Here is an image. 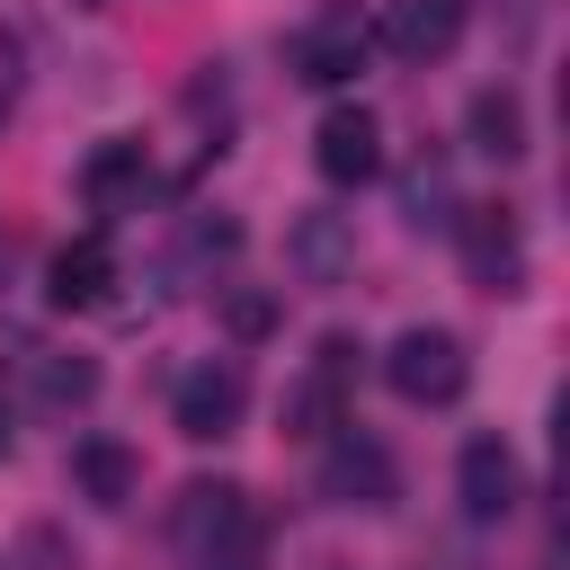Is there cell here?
<instances>
[{
	"label": "cell",
	"mask_w": 570,
	"mask_h": 570,
	"mask_svg": "<svg viewBox=\"0 0 570 570\" xmlns=\"http://www.w3.org/2000/svg\"><path fill=\"white\" fill-rule=\"evenodd\" d=\"M169 534H178L187 570H258L267 561V517L240 481H187Z\"/></svg>",
	"instance_id": "obj_1"
},
{
	"label": "cell",
	"mask_w": 570,
	"mask_h": 570,
	"mask_svg": "<svg viewBox=\"0 0 570 570\" xmlns=\"http://www.w3.org/2000/svg\"><path fill=\"white\" fill-rule=\"evenodd\" d=\"M365 53H374V27H365V9H356V0H330V9H312V18L294 27V45H285V71H294L303 89H347V80L365 71Z\"/></svg>",
	"instance_id": "obj_2"
},
{
	"label": "cell",
	"mask_w": 570,
	"mask_h": 570,
	"mask_svg": "<svg viewBox=\"0 0 570 570\" xmlns=\"http://www.w3.org/2000/svg\"><path fill=\"white\" fill-rule=\"evenodd\" d=\"M383 383L401 392V401H419V410H445V401H463V383H472V356H463V338L454 330H401L392 347H383Z\"/></svg>",
	"instance_id": "obj_3"
},
{
	"label": "cell",
	"mask_w": 570,
	"mask_h": 570,
	"mask_svg": "<svg viewBox=\"0 0 570 570\" xmlns=\"http://www.w3.org/2000/svg\"><path fill=\"white\" fill-rule=\"evenodd\" d=\"M356 338H321L312 356H303V374L285 383V436H330V428H347V392H356Z\"/></svg>",
	"instance_id": "obj_4"
},
{
	"label": "cell",
	"mask_w": 570,
	"mask_h": 570,
	"mask_svg": "<svg viewBox=\"0 0 570 570\" xmlns=\"http://www.w3.org/2000/svg\"><path fill=\"white\" fill-rule=\"evenodd\" d=\"M240 410H249V374H240L232 356L187 365V374H178V392H169V419H178V436H196V445L232 436V428H240Z\"/></svg>",
	"instance_id": "obj_5"
},
{
	"label": "cell",
	"mask_w": 570,
	"mask_h": 570,
	"mask_svg": "<svg viewBox=\"0 0 570 570\" xmlns=\"http://www.w3.org/2000/svg\"><path fill=\"white\" fill-rule=\"evenodd\" d=\"M401 490V463L365 436V428H330L321 436V499H338V508H383Z\"/></svg>",
	"instance_id": "obj_6"
},
{
	"label": "cell",
	"mask_w": 570,
	"mask_h": 570,
	"mask_svg": "<svg viewBox=\"0 0 570 570\" xmlns=\"http://www.w3.org/2000/svg\"><path fill=\"white\" fill-rule=\"evenodd\" d=\"M454 240H463V267L481 294H517L525 285V240H517V214L508 205H463L454 214Z\"/></svg>",
	"instance_id": "obj_7"
},
{
	"label": "cell",
	"mask_w": 570,
	"mask_h": 570,
	"mask_svg": "<svg viewBox=\"0 0 570 570\" xmlns=\"http://www.w3.org/2000/svg\"><path fill=\"white\" fill-rule=\"evenodd\" d=\"M312 169H321L330 187H365V178L383 169V125H374V107H330L321 134H312Z\"/></svg>",
	"instance_id": "obj_8"
},
{
	"label": "cell",
	"mask_w": 570,
	"mask_h": 570,
	"mask_svg": "<svg viewBox=\"0 0 570 570\" xmlns=\"http://www.w3.org/2000/svg\"><path fill=\"white\" fill-rule=\"evenodd\" d=\"M463 18H472V0H392L374 36H383L401 62H445V53L463 45Z\"/></svg>",
	"instance_id": "obj_9"
},
{
	"label": "cell",
	"mask_w": 570,
	"mask_h": 570,
	"mask_svg": "<svg viewBox=\"0 0 570 570\" xmlns=\"http://www.w3.org/2000/svg\"><path fill=\"white\" fill-rule=\"evenodd\" d=\"M454 490H463V517L499 525V517L525 499V472H517L508 436H472V445H463V463H454Z\"/></svg>",
	"instance_id": "obj_10"
},
{
	"label": "cell",
	"mask_w": 570,
	"mask_h": 570,
	"mask_svg": "<svg viewBox=\"0 0 570 570\" xmlns=\"http://www.w3.org/2000/svg\"><path fill=\"white\" fill-rule=\"evenodd\" d=\"M80 196H89V214H107V223L134 214V205L151 196V160H142V142H125V134L98 142V151L80 160Z\"/></svg>",
	"instance_id": "obj_11"
},
{
	"label": "cell",
	"mask_w": 570,
	"mask_h": 570,
	"mask_svg": "<svg viewBox=\"0 0 570 570\" xmlns=\"http://www.w3.org/2000/svg\"><path fill=\"white\" fill-rule=\"evenodd\" d=\"M107 285H116V249H107V232H80V240H62V249H53V276H45V294H53L62 312H89V303H107Z\"/></svg>",
	"instance_id": "obj_12"
},
{
	"label": "cell",
	"mask_w": 570,
	"mask_h": 570,
	"mask_svg": "<svg viewBox=\"0 0 570 570\" xmlns=\"http://www.w3.org/2000/svg\"><path fill=\"white\" fill-rule=\"evenodd\" d=\"M71 481H80V499L125 508V499L142 490V463H134L125 436H71Z\"/></svg>",
	"instance_id": "obj_13"
},
{
	"label": "cell",
	"mask_w": 570,
	"mask_h": 570,
	"mask_svg": "<svg viewBox=\"0 0 570 570\" xmlns=\"http://www.w3.org/2000/svg\"><path fill=\"white\" fill-rule=\"evenodd\" d=\"M472 151H490V160H517V151H525V107H517V89H481V98H472Z\"/></svg>",
	"instance_id": "obj_14"
},
{
	"label": "cell",
	"mask_w": 570,
	"mask_h": 570,
	"mask_svg": "<svg viewBox=\"0 0 570 570\" xmlns=\"http://www.w3.org/2000/svg\"><path fill=\"white\" fill-rule=\"evenodd\" d=\"M89 392H98V365L89 356H36V410H89Z\"/></svg>",
	"instance_id": "obj_15"
},
{
	"label": "cell",
	"mask_w": 570,
	"mask_h": 570,
	"mask_svg": "<svg viewBox=\"0 0 570 570\" xmlns=\"http://www.w3.org/2000/svg\"><path fill=\"white\" fill-rule=\"evenodd\" d=\"M428 205H445V160H419L410 169V223L428 232Z\"/></svg>",
	"instance_id": "obj_16"
},
{
	"label": "cell",
	"mask_w": 570,
	"mask_h": 570,
	"mask_svg": "<svg viewBox=\"0 0 570 570\" xmlns=\"http://www.w3.org/2000/svg\"><path fill=\"white\" fill-rule=\"evenodd\" d=\"M303 267H312V276H330V267H338V232H330V223H312V232H303Z\"/></svg>",
	"instance_id": "obj_17"
},
{
	"label": "cell",
	"mask_w": 570,
	"mask_h": 570,
	"mask_svg": "<svg viewBox=\"0 0 570 570\" xmlns=\"http://www.w3.org/2000/svg\"><path fill=\"white\" fill-rule=\"evenodd\" d=\"M267 321H276V303H267V294H232V330H240V338H258Z\"/></svg>",
	"instance_id": "obj_18"
},
{
	"label": "cell",
	"mask_w": 570,
	"mask_h": 570,
	"mask_svg": "<svg viewBox=\"0 0 570 570\" xmlns=\"http://www.w3.org/2000/svg\"><path fill=\"white\" fill-rule=\"evenodd\" d=\"M0 454H9V410H0Z\"/></svg>",
	"instance_id": "obj_19"
}]
</instances>
